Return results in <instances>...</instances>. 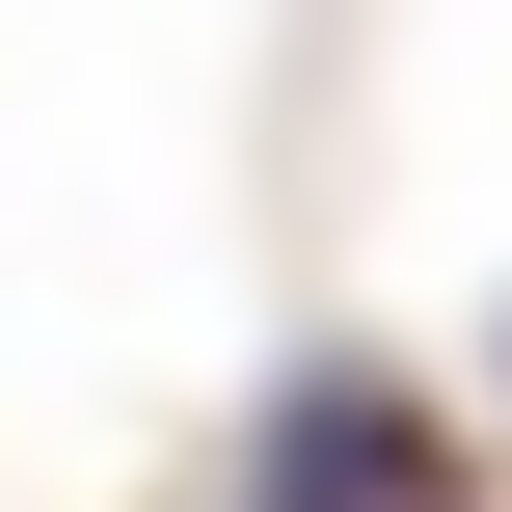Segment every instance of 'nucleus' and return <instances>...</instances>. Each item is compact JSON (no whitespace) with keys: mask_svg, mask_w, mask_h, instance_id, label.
I'll use <instances>...</instances> for the list:
<instances>
[{"mask_svg":"<svg viewBox=\"0 0 512 512\" xmlns=\"http://www.w3.org/2000/svg\"><path fill=\"white\" fill-rule=\"evenodd\" d=\"M432 486V405H405V378H297V405H270V512H405Z\"/></svg>","mask_w":512,"mask_h":512,"instance_id":"f257e3e1","label":"nucleus"}]
</instances>
